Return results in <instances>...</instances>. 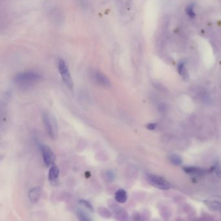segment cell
<instances>
[{
  "label": "cell",
  "instance_id": "obj_1",
  "mask_svg": "<svg viewBox=\"0 0 221 221\" xmlns=\"http://www.w3.org/2000/svg\"><path fill=\"white\" fill-rule=\"evenodd\" d=\"M42 79L40 73L29 71L18 73L14 78L15 82L20 86H29L38 82Z\"/></svg>",
  "mask_w": 221,
  "mask_h": 221
},
{
  "label": "cell",
  "instance_id": "obj_2",
  "mask_svg": "<svg viewBox=\"0 0 221 221\" xmlns=\"http://www.w3.org/2000/svg\"><path fill=\"white\" fill-rule=\"evenodd\" d=\"M42 120L47 134L51 139H55L58 132L57 124L55 118L49 112H45L42 114Z\"/></svg>",
  "mask_w": 221,
  "mask_h": 221
},
{
  "label": "cell",
  "instance_id": "obj_3",
  "mask_svg": "<svg viewBox=\"0 0 221 221\" xmlns=\"http://www.w3.org/2000/svg\"><path fill=\"white\" fill-rule=\"evenodd\" d=\"M58 69H59L63 82L68 88L72 89L73 88V82L69 68H68L66 62L62 59H59L58 60Z\"/></svg>",
  "mask_w": 221,
  "mask_h": 221
},
{
  "label": "cell",
  "instance_id": "obj_4",
  "mask_svg": "<svg viewBox=\"0 0 221 221\" xmlns=\"http://www.w3.org/2000/svg\"><path fill=\"white\" fill-rule=\"evenodd\" d=\"M147 179L152 186L158 189H162V190H167V189L171 188V184L165 179L161 178V176L148 174L147 175Z\"/></svg>",
  "mask_w": 221,
  "mask_h": 221
},
{
  "label": "cell",
  "instance_id": "obj_5",
  "mask_svg": "<svg viewBox=\"0 0 221 221\" xmlns=\"http://www.w3.org/2000/svg\"><path fill=\"white\" fill-rule=\"evenodd\" d=\"M40 150L45 165L47 167H51L54 165L56 156L53 150L49 146L45 145H42L40 146Z\"/></svg>",
  "mask_w": 221,
  "mask_h": 221
},
{
  "label": "cell",
  "instance_id": "obj_6",
  "mask_svg": "<svg viewBox=\"0 0 221 221\" xmlns=\"http://www.w3.org/2000/svg\"><path fill=\"white\" fill-rule=\"evenodd\" d=\"M91 77L93 81L99 85L107 87L111 86V82H110L109 78L101 72L93 71L91 73Z\"/></svg>",
  "mask_w": 221,
  "mask_h": 221
},
{
  "label": "cell",
  "instance_id": "obj_7",
  "mask_svg": "<svg viewBox=\"0 0 221 221\" xmlns=\"http://www.w3.org/2000/svg\"><path fill=\"white\" fill-rule=\"evenodd\" d=\"M206 206L213 211L221 212V196L212 197L204 201Z\"/></svg>",
  "mask_w": 221,
  "mask_h": 221
},
{
  "label": "cell",
  "instance_id": "obj_8",
  "mask_svg": "<svg viewBox=\"0 0 221 221\" xmlns=\"http://www.w3.org/2000/svg\"><path fill=\"white\" fill-rule=\"evenodd\" d=\"M42 189L40 187H35L31 189L29 193V198L31 202L37 203L41 197Z\"/></svg>",
  "mask_w": 221,
  "mask_h": 221
},
{
  "label": "cell",
  "instance_id": "obj_9",
  "mask_svg": "<svg viewBox=\"0 0 221 221\" xmlns=\"http://www.w3.org/2000/svg\"><path fill=\"white\" fill-rule=\"evenodd\" d=\"M59 169L57 166L53 165L50 167L48 172V179L51 184H55L56 183L59 176Z\"/></svg>",
  "mask_w": 221,
  "mask_h": 221
},
{
  "label": "cell",
  "instance_id": "obj_10",
  "mask_svg": "<svg viewBox=\"0 0 221 221\" xmlns=\"http://www.w3.org/2000/svg\"><path fill=\"white\" fill-rule=\"evenodd\" d=\"M128 198L127 193L123 189H119L115 193V199L118 202L123 204L127 202Z\"/></svg>",
  "mask_w": 221,
  "mask_h": 221
},
{
  "label": "cell",
  "instance_id": "obj_11",
  "mask_svg": "<svg viewBox=\"0 0 221 221\" xmlns=\"http://www.w3.org/2000/svg\"><path fill=\"white\" fill-rule=\"evenodd\" d=\"M183 170L186 172L191 175H200V174H203L204 172V171L201 169H198V168L192 167H185L183 168Z\"/></svg>",
  "mask_w": 221,
  "mask_h": 221
},
{
  "label": "cell",
  "instance_id": "obj_12",
  "mask_svg": "<svg viewBox=\"0 0 221 221\" xmlns=\"http://www.w3.org/2000/svg\"><path fill=\"white\" fill-rule=\"evenodd\" d=\"M77 216L78 220H83V221H89L92 220V219L90 218V217L85 212H83L82 210L78 209L77 212Z\"/></svg>",
  "mask_w": 221,
  "mask_h": 221
},
{
  "label": "cell",
  "instance_id": "obj_13",
  "mask_svg": "<svg viewBox=\"0 0 221 221\" xmlns=\"http://www.w3.org/2000/svg\"><path fill=\"white\" fill-rule=\"evenodd\" d=\"M194 5L193 4H189V5H187L185 10L186 14L191 18H194L196 16V14L194 11Z\"/></svg>",
  "mask_w": 221,
  "mask_h": 221
},
{
  "label": "cell",
  "instance_id": "obj_14",
  "mask_svg": "<svg viewBox=\"0 0 221 221\" xmlns=\"http://www.w3.org/2000/svg\"><path fill=\"white\" fill-rule=\"evenodd\" d=\"M169 160L172 164L175 165H180L182 164V158L176 154H172L169 157Z\"/></svg>",
  "mask_w": 221,
  "mask_h": 221
},
{
  "label": "cell",
  "instance_id": "obj_15",
  "mask_svg": "<svg viewBox=\"0 0 221 221\" xmlns=\"http://www.w3.org/2000/svg\"><path fill=\"white\" fill-rule=\"evenodd\" d=\"M178 72L182 77H185L187 75V71L184 62H180L178 66Z\"/></svg>",
  "mask_w": 221,
  "mask_h": 221
},
{
  "label": "cell",
  "instance_id": "obj_16",
  "mask_svg": "<svg viewBox=\"0 0 221 221\" xmlns=\"http://www.w3.org/2000/svg\"><path fill=\"white\" fill-rule=\"evenodd\" d=\"M79 204H81V205H82V206H84L85 207H86L87 209H88L89 210H90L91 212H93V206L92 204L89 202V201H86V200H85V199H81V200H79Z\"/></svg>",
  "mask_w": 221,
  "mask_h": 221
},
{
  "label": "cell",
  "instance_id": "obj_17",
  "mask_svg": "<svg viewBox=\"0 0 221 221\" xmlns=\"http://www.w3.org/2000/svg\"><path fill=\"white\" fill-rule=\"evenodd\" d=\"M104 176H105V178H106V180H108V182L114 181L115 179V174L111 171H107L106 172H105Z\"/></svg>",
  "mask_w": 221,
  "mask_h": 221
},
{
  "label": "cell",
  "instance_id": "obj_18",
  "mask_svg": "<svg viewBox=\"0 0 221 221\" xmlns=\"http://www.w3.org/2000/svg\"><path fill=\"white\" fill-rule=\"evenodd\" d=\"M78 3L81 5V6L83 8H85L87 7V0H77Z\"/></svg>",
  "mask_w": 221,
  "mask_h": 221
},
{
  "label": "cell",
  "instance_id": "obj_19",
  "mask_svg": "<svg viewBox=\"0 0 221 221\" xmlns=\"http://www.w3.org/2000/svg\"><path fill=\"white\" fill-rule=\"evenodd\" d=\"M147 127L149 130H154L156 127V125L155 123H149V125H147Z\"/></svg>",
  "mask_w": 221,
  "mask_h": 221
},
{
  "label": "cell",
  "instance_id": "obj_20",
  "mask_svg": "<svg viewBox=\"0 0 221 221\" xmlns=\"http://www.w3.org/2000/svg\"><path fill=\"white\" fill-rule=\"evenodd\" d=\"M215 171L216 172L217 175V176H218L219 177H221V171H220V169L219 167H215Z\"/></svg>",
  "mask_w": 221,
  "mask_h": 221
}]
</instances>
